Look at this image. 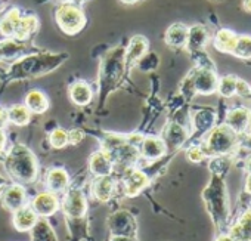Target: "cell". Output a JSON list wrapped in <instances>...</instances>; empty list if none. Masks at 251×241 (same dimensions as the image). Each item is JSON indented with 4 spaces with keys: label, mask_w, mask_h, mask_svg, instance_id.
<instances>
[{
    "label": "cell",
    "mask_w": 251,
    "mask_h": 241,
    "mask_svg": "<svg viewBox=\"0 0 251 241\" xmlns=\"http://www.w3.org/2000/svg\"><path fill=\"white\" fill-rule=\"evenodd\" d=\"M192 86H194L195 92L208 95V93H213L216 90L219 83H217V79H216L213 71H210V70H198L195 73L194 79H192Z\"/></svg>",
    "instance_id": "cell-15"
},
{
    "label": "cell",
    "mask_w": 251,
    "mask_h": 241,
    "mask_svg": "<svg viewBox=\"0 0 251 241\" xmlns=\"http://www.w3.org/2000/svg\"><path fill=\"white\" fill-rule=\"evenodd\" d=\"M61 210L68 223L70 234L74 241H81L87 234V198L81 188L70 187L61 200Z\"/></svg>",
    "instance_id": "cell-2"
},
{
    "label": "cell",
    "mask_w": 251,
    "mask_h": 241,
    "mask_svg": "<svg viewBox=\"0 0 251 241\" xmlns=\"http://www.w3.org/2000/svg\"><path fill=\"white\" fill-rule=\"evenodd\" d=\"M31 209L37 213L39 217H50L61 209V200L59 195L50 192V191H42L36 194L30 203Z\"/></svg>",
    "instance_id": "cell-9"
},
{
    "label": "cell",
    "mask_w": 251,
    "mask_h": 241,
    "mask_svg": "<svg viewBox=\"0 0 251 241\" xmlns=\"http://www.w3.org/2000/svg\"><path fill=\"white\" fill-rule=\"evenodd\" d=\"M20 20H21V12L18 8H12L9 9L3 18L0 20V33L6 37H11L15 34V30L20 24Z\"/></svg>",
    "instance_id": "cell-23"
},
{
    "label": "cell",
    "mask_w": 251,
    "mask_h": 241,
    "mask_svg": "<svg viewBox=\"0 0 251 241\" xmlns=\"http://www.w3.org/2000/svg\"><path fill=\"white\" fill-rule=\"evenodd\" d=\"M70 98L75 105L84 107L92 101L93 92L86 81H75L70 86Z\"/></svg>",
    "instance_id": "cell-19"
},
{
    "label": "cell",
    "mask_w": 251,
    "mask_h": 241,
    "mask_svg": "<svg viewBox=\"0 0 251 241\" xmlns=\"http://www.w3.org/2000/svg\"><path fill=\"white\" fill-rule=\"evenodd\" d=\"M147 51H148L147 37H144V36L132 37V40L129 43V48H127V52H126V62H127L129 65L136 64L138 61H141L145 56Z\"/></svg>",
    "instance_id": "cell-18"
},
{
    "label": "cell",
    "mask_w": 251,
    "mask_h": 241,
    "mask_svg": "<svg viewBox=\"0 0 251 241\" xmlns=\"http://www.w3.org/2000/svg\"><path fill=\"white\" fill-rule=\"evenodd\" d=\"M25 107L36 114H43L49 109V99L48 96L37 89H33L25 96Z\"/></svg>",
    "instance_id": "cell-20"
},
{
    "label": "cell",
    "mask_w": 251,
    "mask_h": 241,
    "mask_svg": "<svg viewBox=\"0 0 251 241\" xmlns=\"http://www.w3.org/2000/svg\"><path fill=\"white\" fill-rule=\"evenodd\" d=\"M188 28L183 24H173L166 31V43L172 48H182L188 40Z\"/></svg>",
    "instance_id": "cell-22"
},
{
    "label": "cell",
    "mask_w": 251,
    "mask_h": 241,
    "mask_svg": "<svg viewBox=\"0 0 251 241\" xmlns=\"http://www.w3.org/2000/svg\"><path fill=\"white\" fill-rule=\"evenodd\" d=\"M236 36L230 30H220L216 34L214 39V46L220 52H233V48L236 45Z\"/></svg>",
    "instance_id": "cell-27"
},
{
    "label": "cell",
    "mask_w": 251,
    "mask_h": 241,
    "mask_svg": "<svg viewBox=\"0 0 251 241\" xmlns=\"http://www.w3.org/2000/svg\"><path fill=\"white\" fill-rule=\"evenodd\" d=\"M89 170H90V173L95 178L96 176H108V175H112V172H114V163H112L109 154L105 153L103 150L95 151L89 157Z\"/></svg>",
    "instance_id": "cell-14"
},
{
    "label": "cell",
    "mask_w": 251,
    "mask_h": 241,
    "mask_svg": "<svg viewBox=\"0 0 251 241\" xmlns=\"http://www.w3.org/2000/svg\"><path fill=\"white\" fill-rule=\"evenodd\" d=\"M167 151H175L177 148H180L183 145V142L186 141V132L180 125H169L164 131V138H163Z\"/></svg>",
    "instance_id": "cell-17"
},
{
    "label": "cell",
    "mask_w": 251,
    "mask_h": 241,
    "mask_svg": "<svg viewBox=\"0 0 251 241\" xmlns=\"http://www.w3.org/2000/svg\"><path fill=\"white\" fill-rule=\"evenodd\" d=\"M12 213H14L12 225L18 232H30L34 228V225L37 223V220L40 219L37 216V213L31 209L30 204H25Z\"/></svg>",
    "instance_id": "cell-13"
},
{
    "label": "cell",
    "mask_w": 251,
    "mask_h": 241,
    "mask_svg": "<svg viewBox=\"0 0 251 241\" xmlns=\"http://www.w3.org/2000/svg\"><path fill=\"white\" fill-rule=\"evenodd\" d=\"M138 150H139L141 160H147V161H158L167 154V147L163 138H157V136L144 138Z\"/></svg>",
    "instance_id": "cell-11"
},
{
    "label": "cell",
    "mask_w": 251,
    "mask_h": 241,
    "mask_svg": "<svg viewBox=\"0 0 251 241\" xmlns=\"http://www.w3.org/2000/svg\"><path fill=\"white\" fill-rule=\"evenodd\" d=\"M225 161L226 160L223 159H216L211 163L210 167L213 172V178L210 185L202 192V198L205 200L207 210L211 214V219L217 231H220V234H223L229 225V207L226 198V188L223 182V173L227 167Z\"/></svg>",
    "instance_id": "cell-1"
},
{
    "label": "cell",
    "mask_w": 251,
    "mask_h": 241,
    "mask_svg": "<svg viewBox=\"0 0 251 241\" xmlns=\"http://www.w3.org/2000/svg\"><path fill=\"white\" fill-rule=\"evenodd\" d=\"M235 132L227 128V126H222L214 129L208 138L205 139L204 145L201 147L205 157H223L227 156L233 148H235Z\"/></svg>",
    "instance_id": "cell-4"
},
{
    "label": "cell",
    "mask_w": 251,
    "mask_h": 241,
    "mask_svg": "<svg viewBox=\"0 0 251 241\" xmlns=\"http://www.w3.org/2000/svg\"><path fill=\"white\" fill-rule=\"evenodd\" d=\"M109 241H139L138 237H126V235H111Z\"/></svg>",
    "instance_id": "cell-35"
},
{
    "label": "cell",
    "mask_w": 251,
    "mask_h": 241,
    "mask_svg": "<svg viewBox=\"0 0 251 241\" xmlns=\"http://www.w3.org/2000/svg\"><path fill=\"white\" fill-rule=\"evenodd\" d=\"M186 157H188V160H189V161H192V163H201V161L205 159V154H204V151H202V148H201V147L192 145V147H189V148H188V151H186Z\"/></svg>",
    "instance_id": "cell-32"
},
{
    "label": "cell",
    "mask_w": 251,
    "mask_h": 241,
    "mask_svg": "<svg viewBox=\"0 0 251 241\" xmlns=\"http://www.w3.org/2000/svg\"><path fill=\"white\" fill-rule=\"evenodd\" d=\"M39 30V20L34 15H27V17H21L20 24L15 30L14 37L17 40H27L30 39L36 31Z\"/></svg>",
    "instance_id": "cell-21"
},
{
    "label": "cell",
    "mask_w": 251,
    "mask_h": 241,
    "mask_svg": "<svg viewBox=\"0 0 251 241\" xmlns=\"http://www.w3.org/2000/svg\"><path fill=\"white\" fill-rule=\"evenodd\" d=\"M123 3H126V5H132V3H136L138 0H121Z\"/></svg>",
    "instance_id": "cell-42"
},
{
    "label": "cell",
    "mask_w": 251,
    "mask_h": 241,
    "mask_svg": "<svg viewBox=\"0 0 251 241\" xmlns=\"http://www.w3.org/2000/svg\"><path fill=\"white\" fill-rule=\"evenodd\" d=\"M151 176L147 170L139 167H130L124 170L123 179H121V189L126 197H136L139 195L148 185H150Z\"/></svg>",
    "instance_id": "cell-7"
},
{
    "label": "cell",
    "mask_w": 251,
    "mask_h": 241,
    "mask_svg": "<svg viewBox=\"0 0 251 241\" xmlns=\"http://www.w3.org/2000/svg\"><path fill=\"white\" fill-rule=\"evenodd\" d=\"M108 231L111 235H126L136 237L138 234V222L132 212L129 210H117L106 219Z\"/></svg>",
    "instance_id": "cell-6"
},
{
    "label": "cell",
    "mask_w": 251,
    "mask_h": 241,
    "mask_svg": "<svg viewBox=\"0 0 251 241\" xmlns=\"http://www.w3.org/2000/svg\"><path fill=\"white\" fill-rule=\"evenodd\" d=\"M242 6H244V9H245L247 12L251 14V0H244V2H242Z\"/></svg>",
    "instance_id": "cell-39"
},
{
    "label": "cell",
    "mask_w": 251,
    "mask_h": 241,
    "mask_svg": "<svg viewBox=\"0 0 251 241\" xmlns=\"http://www.w3.org/2000/svg\"><path fill=\"white\" fill-rule=\"evenodd\" d=\"M214 241H235L229 234H226V232H223V234H219L217 237H216V240Z\"/></svg>",
    "instance_id": "cell-37"
},
{
    "label": "cell",
    "mask_w": 251,
    "mask_h": 241,
    "mask_svg": "<svg viewBox=\"0 0 251 241\" xmlns=\"http://www.w3.org/2000/svg\"><path fill=\"white\" fill-rule=\"evenodd\" d=\"M6 120H8V114H6V111H5L3 108H0V125L5 123Z\"/></svg>",
    "instance_id": "cell-38"
},
{
    "label": "cell",
    "mask_w": 251,
    "mask_h": 241,
    "mask_svg": "<svg viewBox=\"0 0 251 241\" xmlns=\"http://www.w3.org/2000/svg\"><path fill=\"white\" fill-rule=\"evenodd\" d=\"M3 167L12 182L20 185L34 184L39 178V161L25 145H14L5 156Z\"/></svg>",
    "instance_id": "cell-3"
},
{
    "label": "cell",
    "mask_w": 251,
    "mask_h": 241,
    "mask_svg": "<svg viewBox=\"0 0 251 241\" xmlns=\"http://www.w3.org/2000/svg\"><path fill=\"white\" fill-rule=\"evenodd\" d=\"M233 54L239 58H251V37L242 36L236 39Z\"/></svg>",
    "instance_id": "cell-30"
},
{
    "label": "cell",
    "mask_w": 251,
    "mask_h": 241,
    "mask_svg": "<svg viewBox=\"0 0 251 241\" xmlns=\"http://www.w3.org/2000/svg\"><path fill=\"white\" fill-rule=\"evenodd\" d=\"M207 42V31L201 26H195L188 31V40L186 45L191 49H201Z\"/></svg>",
    "instance_id": "cell-28"
},
{
    "label": "cell",
    "mask_w": 251,
    "mask_h": 241,
    "mask_svg": "<svg viewBox=\"0 0 251 241\" xmlns=\"http://www.w3.org/2000/svg\"><path fill=\"white\" fill-rule=\"evenodd\" d=\"M235 84H236V79L232 76L223 77L219 83V90L223 96H232L235 93Z\"/></svg>",
    "instance_id": "cell-31"
},
{
    "label": "cell",
    "mask_w": 251,
    "mask_h": 241,
    "mask_svg": "<svg viewBox=\"0 0 251 241\" xmlns=\"http://www.w3.org/2000/svg\"><path fill=\"white\" fill-rule=\"evenodd\" d=\"M229 235L235 241H251V212L242 213V216L229 228Z\"/></svg>",
    "instance_id": "cell-16"
},
{
    "label": "cell",
    "mask_w": 251,
    "mask_h": 241,
    "mask_svg": "<svg viewBox=\"0 0 251 241\" xmlns=\"http://www.w3.org/2000/svg\"><path fill=\"white\" fill-rule=\"evenodd\" d=\"M235 90H236V93H238V95H241V96H248V95L251 93L250 86H248L244 80H236Z\"/></svg>",
    "instance_id": "cell-34"
},
{
    "label": "cell",
    "mask_w": 251,
    "mask_h": 241,
    "mask_svg": "<svg viewBox=\"0 0 251 241\" xmlns=\"http://www.w3.org/2000/svg\"><path fill=\"white\" fill-rule=\"evenodd\" d=\"M70 184H71V178L64 167H52L46 172V178H45L46 191L59 195L70 188Z\"/></svg>",
    "instance_id": "cell-12"
},
{
    "label": "cell",
    "mask_w": 251,
    "mask_h": 241,
    "mask_svg": "<svg viewBox=\"0 0 251 241\" xmlns=\"http://www.w3.org/2000/svg\"><path fill=\"white\" fill-rule=\"evenodd\" d=\"M248 111L244 109V108H238V109H233L229 117H227V128H230L235 134H239V132H244L247 125H248Z\"/></svg>",
    "instance_id": "cell-26"
},
{
    "label": "cell",
    "mask_w": 251,
    "mask_h": 241,
    "mask_svg": "<svg viewBox=\"0 0 251 241\" xmlns=\"http://www.w3.org/2000/svg\"><path fill=\"white\" fill-rule=\"evenodd\" d=\"M55 18L59 28L67 34H77L86 26L84 12L73 3H64L62 6H59Z\"/></svg>",
    "instance_id": "cell-5"
},
{
    "label": "cell",
    "mask_w": 251,
    "mask_h": 241,
    "mask_svg": "<svg viewBox=\"0 0 251 241\" xmlns=\"http://www.w3.org/2000/svg\"><path fill=\"white\" fill-rule=\"evenodd\" d=\"M83 138H84V134L80 129H73L71 132H68V144H71V145L80 144L83 141Z\"/></svg>",
    "instance_id": "cell-33"
},
{
    "label": "cell",
    "mask_w": 251,
    "mask_h": 241,
    "mask_svg": "<svg viewBox=\"0 0 251 241\" xmlns=\"http://www.w3.org/2000/svg\"><path fill=\"white\" fill-rule=\"evenodd\" d=\"M245 170L251 175V156L245 160Z\"/></svg>",
    "instance_id": "cell-40"
},
{
    "label": "cell",
    "mask_w": 251,
    "mask_h": 241,
    "mask_svg": "<svg viewBox=\"0 0 251 241\" xmlns=\"http://www.w3.org/2000/svg\"><path fill=\"white\" fill-rule=\"evenodd\" d=\"M61 2H64V3H70V2H73V0H61Z\"/></svg>",
    "instance_id": "cell-43"
},
{
    "label": "cell",
    "mask_w": 251,
    "mask_h": 241,
    "mask_svg": "<svg viewBox=\"0 0 251 241\" xmlns=\"http://www.w3.org/2000/svg\"><path fill=\"white\" fill-rule=\"evenodd\" d=\"M0 204L9 212H15L21 209L23 206L28 204V195H27L24 185L15 184V182L6 184L0 189Z\"/></svg>",
    "instance_id": "cell-8"
},
{
    "label": "cell",
    "mask_w": 251,
    "mask_h": 241,
    "mask_svg": "<svg viewBox=\"0 0 251 241\" xmlns=\"http://www.w3.org/2000/svg\"><path fill=\"white\" fill-rule=\"evenodd\" d=\"M5 147H6V134L2 128H0V153L5 151Z\"/></svg>",
    "instance_id": "cell-36"
},
{
    "label": "cell",
    "mask_w": 251,
    "mask_h": 241,
    "mask_svg": "<svg viewBox=\"0 0 251 241\" xmlns=\"http://www.w3.org/2000/svg\"><path fill=\"white\" fill-rule=\"evenodd\" d=\"M33 241H58V237L46 219H39L34 228L31 229Z\"/></svg>",
    "instance_id": "cell-24"
},
{
    "label": "cell",
    "mask_w": 251,
    "mask_h": 241,
    "mask_svg": "<svg viewBox=\"0 0 251 241\" xmlns=\"http://www.w3.org/2000/svg\"><path fill=\"white\" fill-rule=\"evenodd\" d=\"M117 185H118V182L114 179L112 175L96 176L90 184V194L96 201L108 203L114 197V194L117 191Z\"/></svg>",
    "instance_id": "cell-10"
},
{
    "label": "cell",
    "mask_w": 251,
    "mask_h": 241,
    "mask_svg": "<svg viewBox=\"0 0 251 241\" xmlns=\"http://www.w3.org/2000/svg\"><path fill=\"white\" fill-rule=\"evenodd\" d=\"M6 114L8 120L15 126H25L31 118V111L25 105H12L8 108Z\"/></svg>",
    "instance_id": "cell-25"
},
{
    "label": "cell",
    "mask_w": 251,
    "mask_h": 241,
    "mask_svg": "<svg viewBox=\"0 0 251 241\" xmlns=\"http://www.w3.org/2000/svg\"><path fill=\"white\" fill-rule=\"evenodd\" d=\"M49 144L55 150H61L65 145H68V132H65L61 128H56L55 131L50 132L49 135Z\"/></svg>",
    "instance_id": "cell-29"
},
{
    "label": "cell",
    "mask_w": 251,
    "mask_h": 241,
    "mask_svg": "<svg viewBox=\"0 0 251 241\" xmlns=\"http://www.w3.org/2000/svg\"><path fill=\"white\" fill-rule=\"evenodd\" d=\"M6 184H8V182H6V179L3 178V175H2V173H0V189H2Z\"/></svg>",
    "instance_id": "cell-41"
}]
</instances>
